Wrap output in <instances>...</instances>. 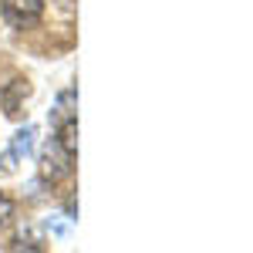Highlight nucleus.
<instances>
[{"label":"nucleus","mask_w":253,"mask_h":253,"mask_svg":"<svg viewBox=\"0 0 253 253\" xmlns=\"http://www.w3.org/2000/svg\"><path fill=\"white\" fill-rule=\"evenodd\" d=\"M0 14L14 27H31V24H38L44 17V0H3Z\"/></svg>","instance_id":"1"},{"label":"nucleus","mask_w":253,"mask_h":253,"mask_svg":"<svg viewBox=\"0 0 253 253\" xmlns=\"http://www.w3.org/2000/svg\"><path fill=\"white\" fill-rule=\"evenodd\" d=\"M71 162H75V159L64 156L58 145H54V138L41 149V172H44V179H51V182H54V179H64V175L71 172Z\"/></svg>","instance_id":"2"},{"label":"nucleus","mask_w":253,"mask_h":253,"mask_svg":"<svg viewBox=\"0 0 253 253\" xmlns=\"http://www.w3.org/2000/svg\"><path fill=\"white\" fill-rule=\"evenodd\" d=\"M31 95V88H27V81L24 78H14L3 91H0V101H3V115L7 118H14L20 112V101Z\"/></svg>","instance_id":"3"},{"label":"nucleus","mask_w":253,"mask_h":253,"mask_svg":"<svg viewBox=\"0 0 253 253\" xmlns=\"http://www.w3.org/2000/svg\"><path fill=\"white\" fill-rule=\"evenodd\" d=\"M54 145H58L64 156H78V118H64L58 122V135H54Z\"/></svg>","instance_id":"4"},{"label":"nucleus","mask_w":253,"mask_h":253,"mask_svg":"<svg viewBox=\"0 0 253 253\" xmlns=\"http://www.w3.org/2000/svg\"><path fill=\"white\" fill-rule=\"evenodd\" d=\"M10 152L17 159H27L34 152V125H24L17 128V135H14V145H10Z\"/></svg>","instance_id":"5"},{"label":"nucleus","mask_w":253,"mask_h":253,"mask_svg":"<svg viewBox=\"0 0 253 253\" xmlns=\"http://www.w3.org/2000/svg\"><path fill=\"white\" fill-rule=\"evenodd\" d=\"M14 162H17V156H14V152H3V156H0V172H3V175H10L14 169H17Z\"/></svg>","instance_id":"6"}]
</instances>
